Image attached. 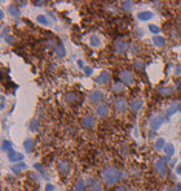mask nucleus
Here are the masks:
<instances>
[{"mask_svg":"<svg viewBox=\"0 0 181 191\" xmlns=\"http://www.w3.org/2000/svg\"><path fill=\"white\" fill-rule=\"evenodd\" d=\"M131 108H132L135 112L140 111V109L142 108V100H140V99H137V100H133L132 103H131Z\"/></svg>","mask_w":181,"mask_h":191,"instance_id":"5701e85b","label":"nucleus"},{"mask_svg":"<svg viewBox=\"0 0 181 191\" xmlns=\"http://www.w3.org/2000/svg\"><path fill=\"white\" fill-rule=\"evenodd\" d=\"M175 74H181V65H177L176 68H175Z\"/></svg>","mask_w":181,"mask_h":191,"instance_id":"e433bc0d","label":"nucleus"},{"mask_svg":"<svg viewBox=\"0 0 181 191\" xmlns=\"http://www.w3.org/2000/svg\"><path fill=\"white\" fill-rule=\"evenodd\" d=\"M164 147H166V140H164L163 138H159L157 140V143H155V148L157 150H162V148H164Z\"/></svg>","mask_w":181,"mask_h":191,"instance_id":"cd10ccee","label":"nucleus"},{"mask_svg":"<svg viewBox=\"0 0 181 191\" xmlns=\"http://www.w3.org/2000/svg\"><path fill=\"white\" fill-rule=\"evenodd\" d=\"M179 107H180V103H172V104L169 105V108L167 109V116L168 117L173 116V114L179 111Z\"/></svg>","mask_w":181,"mask_h":191,"instance_id":"6ab92c4d","label":"nucleus"},{"mask_svg":"<svg viewBox=\"0 0 181 191\" xmlns=\"http://www.w3.org/2000/svg\"><path fill=\"white\" fill-rule=\"evenodd\" d=\"M91 191H102L101 185L98 183V182H93V183H92V190H91Z\"/></svg>","mask_w":181,"mask_h":191,"instance_id":"2f4dec72","label":"nucleus"},{"mask_svg":"<svg viewBox=\"0 0 181 191\" xmlns=\"http://www.w3.org/2000/svg\"><path fill=\"white\" fill-rule=\"evenodd\" d=\"M45 191H54V186L52 183H48L45 186Z\"/></svg>","mask_w":181,"mask_h":191,"instance_id":"f704fd0d","label":"nucleus"},{"mask_svg":"<svg viewBox=\"0 0 181 191\" xmlns=\"http://www.w3.org/2000/svg\"><path fill=\"white\" fill-rule=\"evenodd\" d=\"M0 18H2V21L4 20V12H3V10H2V12H0Z\"/></svg>","mask_w":181,"mask_h":191,"instance_id":"79ce46f5","label":"nucleus"},{"mask_svg":"<svg viewBox=\"0 0 181 191\" xmlns=\"http://www.w3.org/2000/svg\"><path fill=\"white\" fill-rule=\"evenodd\" d=\"M167 161H169V157L168 156H166L164 159L158 160L155 162V170L161 174L162 178L166 177V173H167Z\"/></svg>","mask_w":181,"mask_h":191,"instance_id":"f03ea898","label":"nucleus"},{"mask_svg":"<svg viewBox=\"0 0 181 191\" xmlns=\"http://www.w3.org/2000/svg\"><path fill=\"white\" fill-rule=\"evenodd\" d=\"M95 125H96V118L92 114H88V116H85L83 118V126L85 129H92Z\"/></svg>","mask_w":181,"mask_h":191,"instance_id":"6e6552de","label":"nucleus"},{"mask_svg":"<svg viewBox=\"0 0 181 191\" xmlns=\"http://www.w3.org/2000/svg\"><path fill=\"white\" fill-rule=\"evenodd\" d=\"M84 72H85V74H87V75H91V74L93 73V69H92V68H89V67H85V68H84Z\"/></svg>","mask_w":181,"mask_h":191,"instance_id":"72a5a7b5","label":"nucleus"},{"mask_svg":"<svg viewBox=\"0 0 181 191\" xmlns=\"http://www.w3.org/2000/svg\"><path fill=\"white\" fill-rule=\"evenodd\" d=\"M36 21L39 24H42V25H45V26H48L49 24H51V22H49V20H48V17H47V16H44V14H39V16H38Z\"/></svg>","mask_w":181,"mask_h":191,"instance_id":"b1692460","label":"nucleus"},{"mask_svg":"<svg viewBox=\"0 0 181 191\" xmlns=\"http://www.w3.org/2000/svg\"><path fill=\"white\" fill-rule=\"evenodd\" d=\"M78 67H79V68H83V69L85 68V67H84V64H83V61H81V60H78Z\"/></svg>","mask_w":181,"mask_h":191,"instance_id":"4c0bfd02","label":"nucleus"},{"mask_svg":"<svg viewBox=\"0 0 181 191\" xmlns=\"http://www.w3.org/2000/svg\"><path fill=\"white\" fill-rule=\"evenodd\" d=\"M127 50H128V44H127V42L125 40H123V39L115 40V51H117L118 53H124Z\"/></svg>","mask_w":181,"mask_h":191,"instance_id":"423d86ee","label":"nucleus"},{"mask_svg":"<svg viewBox=\"0 0 181 191\" xmlns=\"http://www.w3.org/2000/svg\"><path fill=\"white\" fill-rule=\"evenodd\" d=\"M58 165H60V172H61V173H65V172L69 170V164L66 161H61Z\"/></svg>","mask_w":181,"mask_h":191,"instance_id":"c85d7f7f","label":"nucleus"},{"mask_svg":"<svg viewBox=\"0 0 181 191\" xmlns=\"http://www.w3.org/2000/svg\"><path fill=\"white\" fill-rule=\"evenodd\" d=\"M176 191H181V183L179 185V186H177V189H176Z\"/></svg>","mask_w":181,"mask_h":191,"instance_id":"37998d69","label":"nucleus"},{"mask_svg":"<svg viewBox=\"0 0 181 191\" xmlns=\"http://www.w3.org/2000/svg\"><path fill=\"white\" fill-rule=\"evenodd\" d=\"M180 156H181V152H180Z\"/></svg>","mask_w":181,"mask_h":191,"instance_id":"de8ad7c7","label":"nucleus"},{"mask_svg":"<svg viewBox=\"0 0 181 191\" xmlns=\"http://www.w3.org/2000/svg\"><path fill=\"white\" fill-rule=\"evenodd\" d=\"M89 44L92 47H100L101 46V39H100V36L96 35V34H92L89 36Z\"/></svg>","mask_w":181,"mask_h":191,"instance_id":"dca6fc26","label":"nucleus"},{"mask_svg":"<svg viewBox=\"0 0 181 191\" xmlns=\"http://www.w3.org/2000/svg\"><path fill=\"white\" fill-rule=\"evenodd\" d=\"M2 150L4 152H9L10 150H12V143H10L9 140H4L3 144H2Z\"/></svg>","mask_w":181,"mask_h":191,"instance_id":"bb28decb","label":"nucleus"},{"mask_svg":"<svg viewBox=\"0 0 181 191\" xmlns=\"http://www.w3.org/2000/svg\"><path fill=\"white\" fill-rule=\"evenodd\" d=\"M158 92L161 95H172L173 94V87H168V86H166V87H159Z\"/></svg>","mask_w":181,"mask_h":191,"instance_id":"aec40b11","label":"nucleus"},{"mask_svg":"<svg viewBox=\"0 0 181 191\" xmlns=\"http://www.w3.org/2000/svg\"><path fill=\"white\" fill-rule=\"evenodd\" d=\"M115 191H127V190H125V187H124V186H120V187H118Z\"/></svg>","mask_w":181,"mask_h":191,"instance_id":"a19ab883","label":"nucleus"},{"mask_svg":"<svg viewBox=\"0 0 181 191\" xmlns=\"http://www.w3.org/2000/svg\"><path fill=\"white\" fill-rule=\"evenodd\" d=\"M132 3H131V2H124L123 4H122V7H123V9L124 10H131V8H132Z\"/></svg>","mask_w":181,"mask_h":191,"instance_id":"473e14b6","label":"nucleus"},{"mask_svg":"<svg viewBox=\"0 0 181 191\" xmlns=\"http://www.w3.org/2000/svg\"><path fill=\"white\" fill-rule=\"evenodd\" d=\"M5 108V97H2V109Z\"/></svg>","mask_w":181,"mask_h":191,"instance_id":"ea45409f","label":"nucleus"},{"mask_svg":"<svg viewBox=\"0 0 181 191\" xmlns=\"http://www.w3.org/2000/svg\"><path fill=\"white\" fill-rule=\"evenodd\" d=\"M5 40H7L8 43H13V42H14V36L8 35V36H5Z\"/></svg>","mask_w":181,"mask_h":191,"instance_id":"c9c22d12","label":"nucleus"},{"mask_svg":"<svg viewBox=\"0 0 181 191\" xmlns=\"http://www.w3.org/2000/svg\"><path fill=\"white\" fill-rule=\"evenodd\" d=\"M75 191H85V182L83 179L78 181V183L75 185Z\"/></svg>","mask_w":181,"mask_h":191,"instance_id":"a878e982","label":"nucleus"},{"mask_svg":"<svg viewBox=\"0 0 181 191\" xmlns=\"http://www.w3.org/2000/svg\"><path fill=\"white\" fill-rule=\"evenodd\" d=\"M179 112H181V103H180V107H179Z\"/></svg>","mask_w":181,"mask_h":191,"instance_id":"49530a36","label":"nucleus"},{"mask_svg":"<svg viewBox=\"0 0 181 191\" xmlns=\"http://www.w3.org/2000/svg\"><path fill=\"white\" fill-rule=\"evenodd\" d=\"M35 5H38V7H39V5H43V3H42V2H38V3H35Z\"/></svg>","mask_w":181,"mask_h":191,"instance_id":"c03bdc74","label":"nucleus"},{"mask_svg":"<svg viewBox=\"0 0 181 191\" xmlns=\"http://www.w3.org/2000/svg\"><path fill=\"white\" fill-rule=\"evenodd\" d=\"M153 12H150V10H142V12H139L137 13V18H139L140 21H149L153 18Z\"/></svg>","mask_w":181,"mask_h":191,"instance_id":"9d476101","label":"nucleus"},{"mask_svg":"<svg viewBox=\"0 0 181 191\" xmlns=\"http://www.w3.org/2000/svg\"><path fill=\"white\" fill-rule=\"evenodd\" d=\"M149 30L153 32V34H155V35H158L159 32H161V29H159V26H157V25H149Z\"/></svg>","mask_w":181,"mask_h":191,"instance_id":"c756f323","label":"nucleus"},{"mask_svg":"<svg viewBox=\"0 0 181 191\" xmlns=\"http://www.w3.org/2000/svg\"><path fill=\"white\" fill-rule=\"evenodd\" d=\"M8 10H9V14H10V16H13L14 18H18L20 16H21V12H20V10H18V8L16 7L14 4H9Z\"/></svg>","mask_w":181,"mask_h":191,"instance_id":"a211bd4d","label":"nucleus"},{"mask_svg":"<svg viewBox=\"0 0 181 191\" xmlns=\"http://www.w3.org/2000/svg\"><path fill=\"white\" fill-rule=\"evenodd\" d=\"M163 122H164V117L162 114H155V116H153L150 118V128L153 130H158L163 125Z\"/></svg>","mask_w":181,"mask_h":191,"instance_id":"7ed1b4c3","label":"nucleus"},{"mask_svg":"<svg viewBox=\"0 0 181 191\" xmlns=\"http://www.w3.org/2000/svg\"><path fill=\"white\" fill-rule=\"evenodd\" d=\"M8 159L12 161V162H16V161H21L24 159V155L22 154H17L16 151H13V150H10L9 152H8Z\"/></svg>","mask_w":181,"mask_h":191,"instance_id":"9b49d317","label":"nucleus"},{"mask_svg":"<svg viewBox=\"0 0 181 191\" xmlns=\"http://www.w3.org/2000/svg\"><path fill=\"white\" fill-rule=\"evenodd\" d=\"M110 78H111V74L105 70V72H102V73L96 78V83H98V85H105V83H107V82L110 81Z\"/></svg>","mask_w":181,"mask_h":191,"instance_id":"0eeeda50","label":"nucleus"},{"mask_svg":"<svg viewBox=\"0 0 181 191\" xmlns=\"http://www.w3.org/2000/svg\"><path fill=\"white\" fill-rule=\"evenodd\" d=\"M24 147H25V150L27 152H31L32 148H34V140H32L31 138H27L25 142H24Z\"/></svg>","mask_w":181,"mask_h":191,"instance_id":"412c9836","label":"nucleus"},{"mask_svg":"<svg viewBox=\"0 0 181 191\" xmlns=\"http://www.w3.org/2000/svg\"><path fill=\"white\" fill-rule=\"evenodd\" d=\"M79 99V95L76 94V92H67L66 95H65V101L69 103V104H73V103L78 101Z\"/></svg>","mask_w":181,"mask_h":191,"instance_id":"ddd939ff","label":"nucleus"},{"mask_svg":"<svg viewBox=\"0 0 181 191\" xmlns=\"http://www.w3.org/2000/svg\"><path fill=\"white\" fill-rule=\"evenodd\" d=\"M97 114L100 117H105L109 114V105L105 104V103H102V104H100L97 107Z\"/></svg>","mask_w":181,"mask_h":191,"instance_id":"f8f14e48","label":"nucleus"},{"mask_svg":"<svg viewBox=\"0 0 181 191\" xmlns=\"http://www.w3.org/2000/svg\"><path fill=\"white\" fill-rule=\"evenodd\" d=\"M164 152H166V155L171 159V157L173 156V154H175V147H173V144H171V143H168V144H166V147H164Z\"/></svg>","mask_w":181,"mask_h":191,"instance_id":"4be33fe9","label":"nucleus"},{"mask_svg":"<svg viewBox=\"0 0 181 191\" xmlns=\"http://www.w3.org/2000/svg\"><path fill=\"white\" fill-rule=\"evenodd\" d=\"M103 97H105L103 92L100 90H96L89 95V100H91V103H93V104H97V103H101L103 100Z\"/></svg>","mask_w":181,"mask_h":191,"instance_id":"39448f33","label":"nucleus"},{"mask_svg":"<svg viewBox=\"0 0 181 191\" xmlns=\"http://www.w3.org/2000/svg\"><path fill=\"white\" fill-rule=\"evenodd\" d=\"M26 168H27V165H26L25 162H17V164H14V165L12 166V170H13V173L18 174L21 172H24Z\"/></svg>","mask_w":181,"mask_h":191,"instance_id":"f3484780","label":"nucleus"},{"mask_svg":"<svg viewBox=\"0 0 181 191\" xmlns=\"http://www.w3.org/2000/svg\"><path fill=\"white\" fill-rule=\"evenodd\" d=\"M135 68L136 69H139V70H141V69H144L145 68V64L141 61V60H135Z\"/></svg>","mask_w":181,"mask_h":191,"instance_id":"7c9ffc66","label":"nucleus"},{"mask_svg":"<svg viewBox=\"0 0 181 191\" xmlns=\"http://www.w3.org/2000/svg\"><path fill=\"white\" fill-rule=\"evenodd\" d=\"M177 89H179V90H181V82H180V85L177 86Z\"/></svg>","mask_w":181,"mask_h":191,"instance_id":"a18cd8bd","label":"nucleus"},{"mask_svg":"<svg viewBox=\"0 0 181 191\" xmlns=\"http://www.w3.org/2000/svg\"><path fill=\"white\" fill-rule=\"evenodd\" d=\"M102 179L107 186H113L120 179V172L115 166H109L102 170Z\"/></svg>","mask_w":181,"mask_h":191,"instance_id":"f257e3e1","label":"nucleus"},{"mask_svg":"<svg viewBox=\"0 0 181 191\" xmlns=\"http://www.w3.org/2000/svg\"><path fill=\"white\" fill-rule=\"evenodd\" d=\"M54 52H56V55L58 57H65V55H66V50H65V46L62 44V43H58V44L56 46V48H54Z\"/></svg>","mask_w":181,"mask_h":191,"instance_id":"2eb2a0df","label":"nucleus"},{"mask_svg":"<svg viewBox=\"0 0 181 191\" xmlns=\"http://www.w3.org/2000/svg\"><path fill=\"white\" fill-rule=\"evenodd\" d=\"M113 90H114V92H117V94L124 91V83H122V82H115L113 86Z\"/></svg>","mask_w":181,"mask_h":191,"instance_id":"393cba45","label":"nucleus"},{"mask_svg":"<svg viewBox=\"0 0 181 191\" xmlns=\"http://www.w3.org/2000/svg\"><path fill=\"white\" fill-rule=\"evenodd\" d=\"M119 77L122 79L123 83H127V85H132L133 81H135L133 74H132V72H129V70H123V72H120Z\"/></svg>","mask_w":181,"mask_h":191,"instance_id":"20e7f679","label":"nucleus"},{"mask_svg":"<svg viewBox=\"0 0 181 191\" xmlns=\"http://www.w3.org/2000/svg\"><path fill=\"white\" fill-rule=\"evenodd\" d=\"M153 42H154V44L158 48H163L164 46H166V38L161 36V35H155L154 38H153Z\"/></svg>","mask_w":181,"mask_h":191,"instance_id":"4468645a","label":"nucleus"},{"mask_svg":"<svg viewBox=\"0 0 181 191\" xmlns=\"http://www.w3.org/2000/svg\"><path fill=\"white\" fill-rule=\"evenodd\" d=\"M176 173L181 176V164H179V165H177V168H176Z\"/></svg>","mask_w":181,"mask_h":191,"instance_id":"58836bf2","label":"nucleus"},{"mask_svg":"<svg viewBox=\"0 0 181 191\" xmlns=\"http://www.w3.org/2000/svg\"><path fill=\"white\" fill-rule=\"evenodd\" d=\"M125 108H127V100L123 99V97H119L115 101V111L117 112H124Z\"/></svg>","mask_w":181,"mask_h":191,"instance_id":"1a4fd4ad","label":"nucleus"}]
</instances>
